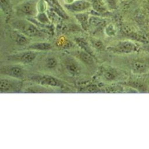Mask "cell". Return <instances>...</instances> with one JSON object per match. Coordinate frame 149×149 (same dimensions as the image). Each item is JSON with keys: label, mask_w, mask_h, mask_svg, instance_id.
<instances>
[{"label": "cell", "mask_w": 149, "mask_h": 149, "mask_svg": "<svg viewBox=\"0 0 149 149\" xmlns=\"http://www.w3.org/2000/svg\"><path fill=\"white\" fill-rule=\"evenodd\" d=\"M143 48L145 51L149 53V43L147 44L146 45H145V46L143 47Z\"/></svg>", "instance_id": "24"}, {"label": "cell", "mask_w": 149, "mask_h": 149, "mask_svg": "<svg viewBox=\"0 0 149 149\" xmlns=\"http://www.w3.org/2000/svg\"><path fill=\"white\" fill-rule=\"evenodd\" d=\"M92 44L93 45V46H94L95 48H97V49H102V48L104 47L103 43L101 41L99 40H93Z\"/></svg>", "instance_id": "23"}, {"label": "cell", "mask_w": 149, "mask_h": 149, "mask_svg": "<svg viewBox=\"0 0 149 149\" xmlns=\"http://www.w3.org/2000/svg\"><path fill=\"white\" fill-rule=\"evenodd\" d=\"M65 7L72 12H83L91 7L92 4L85 0H76L72 3L65 4Z\"/></svg>", "instance_id": "4"}, {"label": "cell", "mask_w": 149, "mask_h": 149, "mask_svg": "<svg viewBox=\"0 0 149 149\" xmlns=\"http://www.w3.org/2000/svg\"><path fill=\"white\" fill-rule=\"evenodd\" d=\"M12 88V84L6 79H1L0 81V90L1 92H6Z\"/></svg>", "instance_id": "14"}, {"label": "cell", "mask_w": 149, "mask_h": 149, "mask_svg": "<svg viewBox=\"0 0 149 149\" xmlns=\"http://www.w3.org/2000/svg\"><path fill=\"white\" fill-rule=\"evenodd\" d=\"M116 74V72L114 70H108L104 73V76L108 81H113L116 79V77L117 76Z\"/></svg>", "instance_id": "16"}, {"label": "cell", "mask_w": 149, "mask_h": 149, "mask_svg": "<svg viewBox=\"0 0 149 149\" xmlns=\"http://www.w3.org/2000/svg\"><path fill=\"white\" fill-rule=\"evenodd\" d=\"M38 21L41 22L42 23H48L49 22V19L45 14V13H40V14L37 16Z\"/></svg>", "instance_id": "22"}, {"label": "cell", "mask_w": 149, "mask_h": 149, "mask_svg": "<svg viewBox=\"0 0 149 149\" xmlns=\"http://www.w3.org/2000/svg\"><path fill=\"white\" fill-rule=\"evenodd\" d=\"M76 17L79 21V22L81 24L82 27L84 29H86L88 27V24L89 23V17L88 15L86 13H79L76 15Z\"/></svg>", "instance_id": "10"}, {"label": "cell", "mask_w": 149, "mask_h": 149, "mask_svg": "<svg viewBox=\"0 0 149 149\" xmlns=\"http://www.w3.org/2000/svg\"><path fill=\"white\" fill-rule=\"evenodd\" d=\"M132 69L135 74H145L148 72V67L147 63L138 61L133 63Z\"/></svg>", "instance_id": "6"}, {"label": "cell", "mask_w": 149, "mask_h": 149, "mask_svg": "<svg viewBox=\"0 0 149 149\" xmlns=\"http://www.w3.org/2000/svg\"><path fill=\"white\" fill-rule=\"evenodd\" d=\"M17 10L24 15H34L37 12V1L28 0L22 2L17 6Z\"/></svg>", "instance_id": "3"}, {"label": "cell", "mask_w": 149, "mask_h": 149, "mask_svg": "<svg viewBox=\"0 0 149 149\" xmlns=\"http://www.w3.org/2000/svg\"><path fill=\"white\" fill-rule=\"evenodd\" d=\"M79 56H80V59L84 63H85L86 64L92 65L94 63V61H93V59L91 56V55H90V54L88 53L86 51L81 53Z\"/></svg>", "instance_id": "12"}, {"label": "cell", "mask_w": 149, "mask_h": 149, "mask_svg": "<svg viewBox=\"0 0 149 149\" xmlns=\"http://www.w3.org/2000/svg\"><path fill=\"white\" fill-rule=\"evenodd\" d=\"M108 49L114 53L131 54L137 52L139 50V46L130 40H122L112 47H108Z\"/></svg>", "instance_id": "1"}, {"label": "cell", "mask_w": 149, "mask_h": 149, "mask_svg": "<svg viewBox=\"0 0 149 149\" xmlns=\"http://www.w3.org/2000/svg\"><path fill=\"white\" fill-rule=\"evenodd\" d=\"M57 65L56 60L53 58H50L47 60L46 65L49 68V69H53V68L55 67Z\"/></svg>", "instance_id": "20"}, {"label": "cell", "mask_w": 149, "mask_h": 149, "mask_svg": "<svg viewBox=\"0 0 149 149\" xmlns=\"http://www.w3.org/2000/svg\"><path fill=\"white\" fill-rule=\"evenodd\" d=\"M28 48L35 51H46L51 49V45L47 42H38L31 44Z\"/></svg>", "instance_id": "9"}, {"label": "cell", "mask_w": 149, "mask_h": 149, "mask_svg": "<svg viewBox=\"0 0 149 149\" xmlns=\"http://www.w3.org/2000/svg\"><path fill=\"white\" fill-rule=\"evenodd\" d=\"M92 5L93 9H94L96 12L103 13L106 11V8H104V6L101 4V3H100L99 0H93Z\"/></svg>", "instance_id": "13"}, {"label": "cell", "mask_w": 149, "mask_h": 149, "mask_svg": "<svg viewBox=\"0 0 149 149\" xmlns=\"http://www.w3.org/2000/svg\"><path fill=\"white\" fill-rule=\"evenodd\" d=\"M40 84L42 85L50 86H60L61 83L58 79L50 76H43L37 79Z\"/></svg>", "instance_id": "5"}, {"label": "cell", "mask_w": 149, "mask_h": 149, "mask_svg": "<svg viewBox=\"0 0 149 149\" xmlns=\"http://www.w3.org/2000/svg\"><path fill=\"white\" fill-rule=\"evenodd\" d=\"M37 56V53L33 51L26 52L22 54L20 58V61L24 64L30 63Z\"/></svg>", "instance_id": "8"}, {"label": "cell", "mask_w": 149, "mask_h": 149, "mask_svg": "<svg viewBox=\"0 0 149 149\" xmlns=\"http://www.w3.org/2000/svg\"><path fill=\"white\" fill-rule=\"evenodd\" d=\"M5 73L7 75L14 77H21L23 76V71L21 67L18 66L9 67L5 70Z\"/></svg>", "instance_id": "7"}, {"label": "cell", "mask_w": 149, "mask_h": 149, "mask_svg": "<svg viewBox=\"0 0 149 149\" xmlns=\"http://www.w3.org/2000/svg\"><path fill=\"white\" fill-rule=\"evenodd\" d=\"M101 22V19H100L97 17H93V16H92V17L89 18V24L92 26H97Z\"/></svg>", "instance_id": "21"}, {"label": "cell", "mask_w": 149, "mask_h": 149, "mask_svg": "<svg viewBox=\"0 0 149 149\" xmlns=\"http://www.w3.org/2000/svg\"><path fill=\"white\" fill-rule=\"evenodd\" d=\"M16 27L28 37H37L42 35L41 32L35 26V25L30 22L19 21L16 24Z\"/></svg>", "instance_id": "2"}, {"label": "cell", "mask_w": 149, "mask_h": 149, "mask_svg": "<svg viewBox=\"0 0 149 149\" xmlns=\"http://www.w3.org/2000/svg\"><path fill=\"white\" fill-rule=\"evenodd\" d=\"M76 41L77 44L80 46V47H81L83 49H85L86 52H87V53L90 54H92V51L89 47L88 44L87 43V42H86L83 38H77V39H76Z\"/></svg>", "instance_id": "15"}, {"label": "cell", "mask_w": 149, "mask_h": 149, "mask_svg": "<svg viewBox=\"0 0 149 149\" xmlns=\"http://www.w3.org/2000/svg\"><path fill=\"white\" fill-rule=\"evenodd\" d=\"M67 69L69 70V72L72 74L76 75L79 72V68L77 67V65L74 64L73 63H70L67 65Z\"/></svg>", "instance_id": "17"}, {"label": "cell", "mask_w": 149, "mask_h": 149, "mask_svg": "<svg viewBox=\"0 0 149 149\" xmlns=\"http://www.w3.org/2000/svg\"><path fill=\"white\" fill-rule=\"evenodd\" d=\"M115 33L116 30L113 24H109L107 26V27L106 28V33L108 36H113V35L115 34Z\"/></svg>", "instance_id": "19"}, {"label": "cell", "mask_w": 149, "mask_h": 149, "mask_svg": "<svg viewBox=\"0 0 149 149\" xmlns=\"http://www.w3.org/2000/svg\"><path fill=\"white\" fill-rule=\"evenodd\" d=\"M108 8L111 10H115L118 8V0H105Z\"/></svg>", "instance_id": "18"}, {"label": "cell", "mask_w": 149, "mask_h": 149, "mask_svg": "<svg viewBox=\"0 0 149 149\" xmlns=\"http://www.w3.org/2000/svg\"><path fill=\"white\" fill-rule=\"evenodd\" d=\"M15 41L18 45L20 46H24L28 43V39L26 35L21 33H17L15 34Z\"/></svg>", "instance_id": "11"}]
</instances>
